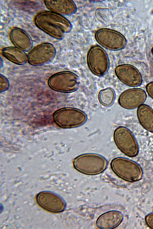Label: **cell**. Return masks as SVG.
<instances>
[{
	"label": "cell",
	"instance_id": "6da1fadb",
	"mask_svg": "<svg viewBox=\"0 0 153 229\" xmlns=\"http://www.w3.org/2000/svg\"><path fill=\"white\" fill-rule=\"evenodd\" d=\"M34 22L40 30L56 39L63 38L72 28L70 21L64 16L50 11L41 12L35 17Z\"/></svg>",
	"mask_w": 153,
	"mask_h": 229
},
{
	"label": "cell",
	"instance_id": "7a4b0ae2",
	"mask_svg": "<svg viewBox=\"0 0 153 229\" xmlns=\"http://www.w3.org/2000/svg\"><path fill=\"white\" fill-rule=\"evenodd\" d=\"M73 166L76 170L85 174L94 175L103 172L108 166V162L103 156L92 153L84 154L74 158Z\"/></svg>",
	"mask_w": 153,
	"mask_h": 229
},
{
	"label": "cell",
	"instance_id": "3957f363",
	"mask_svg": "<svg viewBox=\"0 0 153 229\" xmlns=\"http://www.w3.org/2000/svg\"><path fill=\"white\" fill-rule=\"evenodd\" d=\"M111 166L118 177L127 182L138 181L143 176V171L141 166L137 163L128 158H115L111 161Z\"/></svg>",
	"mask_w": 153,
	"mask_h": 229
},
{
	"label": "cell",
	"instance_id": "277c9868",
	"mask_svg": "<svg viewBox=\"0 0 153 229\" xmlns=\"http://www.w3.org/2000/svg\"><path fill=\"white\" fill-rule=\"evenodd\" d=\"M55 122L64 129L77 127L83 125L87 120V115L82 111L73 107L61 109L53 114Z\"/></svg>",
	"mask_w": 153,
	"mask_h": 229
},
{
	"label": "cell",
	"instance_id": "5b68a950",
	"mask_svg": "<svg viewBox=\"0 0 153 229\" xmlns=\"http://www.w3.org/2000/svg\"><path fill=\"white\" fill-rule=\"evenodd\" d=\"M113 137L116 146L126 155L134 157L138 154L137 142L133 133L128 128L123 126L117 127L114 131Z\"/></svg>",
	"mask_w": 153,
	"mask_h": 229
},
{
	"label": "cell",
	"instance_id": "8992f818",
	"mask_svg": "<svg viewBox=\"0 0 153 229\" xmlns=\"http://www.w3.org/2000/svg\"><path fill=\"white\" fill-rule=\"evenodd\" d=\"M48 83L50 87L56 91L68 93L77 89L79 81L77 75L75 73L64 71L53 75L49 79Z\"/></svg>",
	"mask_w": 153,
	"mask_h": 229
},
{
	"label": "cell",
	"instance_id": "52a82bcc",
	"mask_svg": "<svg viewBox=\"0 0 153 229\" xmlns=\"http://www.w3.org/2000/svg\"><path fill=\"white\" fill-rule=\"evenodd\" d=\"M87 63L91 72L98 76L105 75L109 67V59L105 51L100 47L95 45L89 50Z\"/></svg>",
	"mask_w": 153,
	"mask_h": 229
},
{
	"label": "cell",
	"instance_id": "ba28073f",
	"mask_svg": "<svg viewBox=\"0 0 153 229\" xmlns=\"http://www.w3.org/2000/svg\"><path fill=\"white\" fill-rule=\"evenodd\" d=\"M95 35L96 40L100 44L111 50L121 49L126 43V40L122 34L112 29H100L96 32Z\"/></svg>",
	"mask_w": 153,
	"mask_h": 229
},
{
	"label": "cell",
	"instance_id": "9c48e42d",
	"mask_svg": "<svg viewBox=\"0 0 153 229\" xmlns=\"http://www.w3.org/2000/svg\"><path fill=\"white\" fill-rule=\"evenodd\" d=\"M56 54L53 44L44 42L34 47L27 54V62L33 66H39L48 64L53 60Z\"/></svg>",
	"mask_w": 153,
	"mask_h": 229
},
{
	"label": "cell",
	"instance_id": "30bf717a",
	"mask_svg": "<svg viewBox=\"0 0 153 229\" xmlns=\"http://www.w3.org/2000/svg\"><path fill=\"white\" fill-rule=\"evenodd\" d=\"M147 95L143 89L133 88L127 89L122 92L118 99V103L122 108L133 109L138 108L146 101Z\"/></svg>",
	"mask_w": 153,
	"mask_h": 229
},
{
	"label": "cell",
	"instance_id": "8fae6325",
	"mask_svg": "<svg viewBox=\"0 0 153 229\" xmlns=\"http://www.w3.org/2000/svg\"><path fill=\"white\" fill-rule=\"evenodd\" d=\"M39 205L49 212L59 213L63 211L66 207L63 199L57 195L49 191H42L36 196Z\"/></svg>",
	"mask_w": 153,
	"mask_h": 229
},
{
	"label": "cell",
	"instance_id": "7c38bea8",
	"mask_svg": "<svg viewBox=\"0 0 153 229\" xmlns=\"http://www.w3.org/2000/svg\"><path fill=\"white\" fill-rule=\"evenodd\" d=\"M114 71L118 79L128 86L136 87L142 83L143 79L141 73L132 65L123 64L118 65L116 67Z\"/></svg>",
	"mask_w": 153,
	"mask_h": 229
},
{
	"label": "cell",
	"instance_id": "4fadbf2b",
	"mask_svg": "<svg viewBox=\"0 0 153 229\" xmlns=\"http://www.w3.org/2000/svg\"><path fill=\"white\" fill-rule=\"evenodd\" d=\"M9 36L14 46L25 52L29 51L32 48L33 42L30 36L22 29L17 27L13 28L10 31Z\"/></svg>",
	"mask_w": 153,
	"mask_h": 229
},
{
	"label": "cell",
	"instance_id": "5bb4252c",
	"mask_svg": "<svg viewBox=\"0 0 153 229\" xmlns=\"http://www.w3.org/2000/svg\"><path fill=\"white\" fill-rule=\"evenodd\" d=\"M44 3L49 10L63 16L74 14L77 9L75 4L71 0H45Z\"/></svg>",
	"mask_w": 153,
	"mask_h": 229
},
{
	"label": "cell",
	"instance_id": "9a60e30c",
	"mask_svg": "<svg viewBox=\"0 0 153 229\" xmlns=\"http://www.w3.org/2000/svg\"><path fill=\"white\" fill-rule=\"evenodd\" d=\"M123 219V216L120 212L111 210L101 215L97 219L96 224L99 228L113 229L118 226Z\"/></svg>",
	"mask_w": 153,
	"mask_h": 229
},
{
	"label": "cell",
	"instance_id": "2e32d148",
	"mask_svg": "<svg viewBox=\"0 0 153 229\" xmlns=\"http://www.w3.org/2000/svg\"><path fill=\"white\" fill-rule=\"evenodd\" d=\"M137 115L141 126L147 131L153 133V109L143 104L138 108Z\"/></svg>",
	"mask_w": 153,
	"mask_h": 229
},
{
	"label": "cell",
	"instance_id": "e0dca14e",
	"mask_svg": "<svg viewBox=\"0 0 153 229\" xmlns=\"http://www.w3.org/2000/svg\"><path fill=\"white\" fill-rule=\"evenodd\" d=\"M26 52L15 46L3 48V55L7 60L17 65H23L27 62V55Z\"/></svg>",
	"mask_w": 153,
	"mask_h": 229
},
{
	"label": "cell",
	"instance_id": "ac0fdd59",
	"mask_svg": "<svg viewBox=\"0 0 153 229\" xmlns=\"http://www.w3.org/2000/svg\"><path fill=\"white\" fill-rule=\"evenodd\" d=\"M115 92L114 89L107 87L100 91L98 95L100 103L105 107H108L113 103L115 98Z\"/></svg>",
	"mask_w": 153,
	"mask_h": 229
},
{
	"label": "cell",
	"instance_id": "d6986e66",
	"mask_svg": "<svg viewBox=\"0 0 153 229\" xmlns=\"http://www.w3.org/2000/svg\"><path fill=\"white\" fill-rule=\"evenodd\" d=\"M9 86V83L7 79L4 76L0 75V91L7 90Z\"/></svg>",
	"mask_w": 153,
	"mask_h": 229
},
{
	"label": "cell",
	"instance_id": "ffe728a7",
	"mask_svg": "<svg viewBox=\"0 0 153 229\" xmlns=\"http://www.w3.org/2000/svg\"><path fill=\"white\" fill-rule=\"evenodd\" d=\"M145 221L149 227L153 229V212L149 213L146 216Z\"/></svg>",
	"mask_w": 153,
	"mask_h": 229
},
{
	"label": "cell",
	"instance_id": "44dd1931",
	"mask_svg": "<svg viewBox=\"0 0 153 229\" xmlns=\"http://www.w3.org/2000/svg\"><path fill=\"white\" fill-rule=\"evenodd\" d=\"M146 89L149 96L153 99V81L150 82L147 84Z\"/></svg>",
	"mask_w": 153,
	"mask_h": 229
},
{
	"label": "cell",
	"instance_id": "7402d4cb",
	"mask_svg": "<svg viewBox=\"0 0 153 229\" xmlns=\"http://www.w3.org/2000/svg\"><path fill=\"white\" fill-rule=\"evenodd\" d=\"M152 54L153 55V48L152 49Z\"/></svg>",
	"mask_w": 153,
	"mask_h": 229
}]
</instances>
